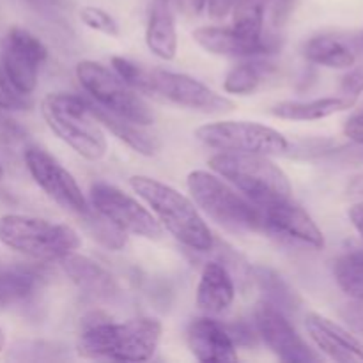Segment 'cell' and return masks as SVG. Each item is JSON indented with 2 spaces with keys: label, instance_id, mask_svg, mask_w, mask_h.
Returning a JSON list of instances; mask_svg holds the SVG:
<instances>
[{
  "label": "cell",
  "instance_id": "34",
  "mask_svg": "<svg viewBox=\"0 0 363 363\" xmlns=\"http://www.w3.org/2000/svg\"><path fill=\"white\" fill-rule=\"evenodd\" d=\"M344 135L354 144H363V106L346 121Z\"/></svg>",
  "mask_w": 363,
  "mask_h": 363
},
{
  "label": "cell",
  "instance_id": "18",
  "mask_svg": "<svg viewBox=\"0 0 363 363\" xmlns=\"http://www.w3.org/2000/svg\"><path fill=\"white\" fill-rule=\"evenodd\" d=\"M59 262L71 282L87 296L96 298V300H112L119 293V286L112 273L103 268L99 262L92 261L91 257L73 252L60 259Z\"/></svg>",
  "mask_w": 363,
  "mask_h": 363
},
{
  "label": "cell",
  "instance_id": "8",
  "mask_svg": "<svg viewBox=\"0 0 363 363\" xmlns=\"http://www.w3.org/2000/svg\"><path fill=\"white\" fill-rule=\"evenodd\" d=\"M195 137L211 149L225 152H255V155H286L289 140L279 130L252 121H220L202 124Z\"/></svg>",
  "mask_w": 363,
  "mask_h": 363
},
{
  "label": "cell",
  "instance_id": "13",
  "mask_svg": "<svg viewBox=\"0 0 363 363\" xmlns=\"http://www.w3.org/2000/svg\"><path fill=\"white\" fill-rule=\"evenodd\" d=\"M23 160L32 179L53 202L77 215L89 211L87 199L73 174L67 172L52 155L39 147H28L25 149Z\"/></svg>",
  "mask_w": 363,
  "mask_h": 363
},
{
  "label": "cell",
  "instance_id": "2",
  "mask_svg": "<svg viewBox=\"0 0 363 363\" xmlns=\"http://www.w3.org/2000/svg\"><path fill=\"white\" fill-rule=\"evenodd\" d=\"M130 186L151 208L160 225L174 240L194 252L213 250L215 240L211 229L186 195L149 176L130 177Z\"/></svg>",
  "mask_w": 363,
  "mask_h": 363
},
{
  "label": "cell",
  "instance_id": "23",
  "mask_svg": "<svg viewBox=\"0 0 363 363\" xmlns=\"http://www.w3.org/2000/svg\"><path fill=\"white\" fill-rule=\"evenodd\" d=\"M303 55L308 62L332 69H350L354 66L353 50L335 35H315L305 43Z\"/></svg>",
  "mask_w": 363,
  "mask_h": 363
},
{
  "label": "cell",
  "instance_id": "7",
  "mask_svg": "<svg viewBox=\"0 0 363 363\" xmlns=\"http://www.w3.org/2000/svg\"><path fill=\"white\" fill-rule=\"evenodd\" d=\"M77 78L91 101L113 116L140 126H151L155 123V112L149 103L116 71H110L96 60H82L77 66Z\"/></svg>",
  "mask_w": 363,
  "mask_h": 363
},
{
  "label": "cell",
  "instance_id": "37",
  "mask_svg": "<svg viewBox=\"0 0 363 363\" xmlns=\"http://www.w3.org/2000/svg\"><path fill=\"white\" fill-rule=\"evenodd\" d=\"M294 0H273V21L275 25H282V21L289 16Z\"/></svg>",
  "mask_w": 363,
  "mask_h": 363
},
{
  "label": "cell",
  "instance_id": "29",
  "mask_svg": "<svg viewBox=\"0 0 363 363\" xmlns=\"http://www.w3.org/2000/svg\"><path fill=\"white\" fill-rule=\"evenodd\" d=\"M112 69L135 91L151 92V74L149 71L142 69L138 64L131 62L124 57H112Z\"/></svg>",
  "mask_w": 363,
  "mask_h": 363
},
{
  "label": "cell",
  "instance_id": "19",
  "mask_svg": "<svg viewBox=\"0 0 363 363\" xmlns=\"http://www.w3.org/2000/svg\"><path fill=\"white\" fill-rule=\"evenodd\" d=\"M236 287L229 269L220 262H206L197 286V307L208 315L225 312L233 305Z\"/></svg>",
  "mask_w": 363,
  "mask_h": 363
},
{
  "label": "cell",
  "instance_id": "3",
  "mask_svg": "<svg viewBox=\"0 0 363 363\" xmlns=\"http://www.w3.org/2000/svg\"><path fill=\"white\" fill-rule=\"evenodd\" d=\"M208 165L261 209L293 199L287 174L266 155L222 151L211 156Z\"/></svg>",
  "mask_w": 363,
  "mask_h": 363
},
{
  "label": "cell",
  "instance_id": "32",
  "mask_svg": "<svg viewBox=\"0 0 363 363\" xmlns=\"http://www.w3.org/2000/svg\"><path fill=\"white\" fill-rule=\"evenodd\" d=\"M340 91H342L344 98H350L357 101L358 96L363 92V66H357L344 74L342 82H340Z\"/></svg>",
  "mask_w": 363,
  "mask_h": 363
},
{
  "label": "cell",
  "instance_id": "39",
  "mask_svg": "<svg viewBox=\"0 0 363 363\" xmlns=\"http://www.w3.org/2000/svg\"><path fill=\"white\" fill-rule=\"evenodd\" d=\"M347 195L363 199V174H358V176L351 177V181L347 183Z\"/></svg>",
  "mask_w": 363,
  "mask_h": 363
},
{
  "label": "cell",
  "instance_id": "25",
  "mask_svg": "<svg viewBox=\"0 0 363 363\" xmlns=\"http://www.w3.org/2000/svg\"><path fill=\"white\" fill-rule=\"evenodd\" d=\"M254 279L257 282L259 289L262 293V301L273 305L284 314H289L298 307L300 300H298L296 293L289 287V284L272 268L266 266H257L254 268Z\"/></svg>",
  "mask_w": 363,
  "mask_h": 363
},
{
  "label": "cell",
  "instance_id": "22",
  "mask_svg": "<svg viewBox=\"0 0 363 363\" xmlns=\"http://www.w3.org/2000/svg\"><path fill=\"white\" fill-rule=\"evenodd\" d=\"M357 101L344 96L318 98L311 101H280L272 108V116L286 121H319L351 108Z\"/></svg>",
  "mask_w": 363,
  "mask_h": 363
},
{
  "label": "cell",
  "instance_id": "20",
  "mask_svg": "<svg viewBox=\"0 0 363 363\" xmlns=\"http://www.w3.org/2000/svg\"><path fill=\"white\" fill-rule=\"evenodd\" d=\"M172 0H152L145 27V45L152 55L172 60L177 53V30Z\"/></svg>",
  "mask_w": 363,
  "mask_h": 363
},
{
  "label": "cell",
  "instance_id": "28",
  "mask_svg": "<svg viewBox=\"0 0 363 363\" xmlns=\"http://www.w3.org/2000/svg\"><path fill=\"white\" fill-rule=\"evenodd\" d=\"M262 82V69L254 62H241L227 73L223 89L227 94L248 96L254 94Z\"/></svg>",
  "mask_w": 363,
  "mask_h": 363
},
{
  "label": "cell",
  "instance_id": "24",
  "mask_svg": "<svg viewBox=\"0 0 363 363\" xmlns=\"http://www.w3.org/2000/svg\"><path fill=\"white\" fill-rule=\"evenodd\" d=\"M41 275L28 268L0 269V307L27 301L38 291Z\"/></svg>",
  "mask_w": 363,
  "mask_h": 363
},
{
  "label": "cell",
  "instance_id": "4",
  "mask_svg": "<svg viewBox=\"0 0 363 363\" xmlns=\"http://www.w3.org/2000/svg\"><path fill=\"white\" fill-rule=\"evenodd\" d=\"M46 126L69 145L78 156L99 162L108 152L103 126L89 110L87 98L66 92H53L41 101Z\"/></svg>",
  "mask_w": 363,
  "mask_h": 363
},
{
  "label": "cell",
  "instance_id": "5",
  "mask_svg": "<svg viewBox=\"0 0 363 363\" xmlns=\"http://www.w3.org/2000/svg\"><path fill=\"white\" fill-rule=\"evenodd\" d=\"M186 186L195 206L218 225L234 233L264 230L262 209L218 174L201 169L191 170L186 177Z\"/></svg>",
  "mask_w": 363,
  "mask_h": 363
},
{
  "label": "cell",
  "instance_id": "21",
  "mask_svg": "<svg viewBox=\"0 0 363 363\" xmlns=\"http://www.w3.org/2000/svg\"><path fill=\"white\" fill-rule=\"evenodd\" d=\"M89 110L92 112V116L98 119V123L103 128L110 131L113 137L119 138L123 144H126L131 151L138 152L142 156H152L160 147V142L155 135H151L149 131H145V126H140L137 123H131V121L123 119L119 116H113L108 110L101 108L96 103H92L91 99H87Z\"/></svg>",
  "mask_w": 363,
  "mask_h": 363
},
{
  "label": "cell",
  "instance_id": "6",
  "mask_svg": "<svg viewBox=\"0 0 363 363\" xmlns=\"http://www.w3.org/2000/svg\"><path fill=\"white\" fill-rule=\"evenodd\" d=\"M0 243L35 261H60L82 247V238L66 223L30 215L0 216Z\"/></svg>",
  "mask_w": 363,
  "mask_h": 363
},
{
  "label": "cell",
  "instance_id": "27",
  "mask_svg": "<svg viewBox=\"0 0 363 363\" xmlns=\"http://www.w3.org/2000/svg\"><path fill=\"white\" fill-rule=\"evenodd\" d=\"M80 216H84V225L89 230V234L108 250L119 252L128 245V234L117 229L112 222H108L105 216L96 213L94 209L89 208V211H85Z\"/></svg>",
  "mask_w": 363,
  "mask_h": 363
},
{
  "label": "cell",
  "instance_id": "11",
  "mask_svg": "<svg viewBox=\"0 0 363 363\" xmlns=\"http://www.w3.org/2000/svg\"><path fill=\"white\" fill-rule=\"evenodd\" d=\"M48 57V48L32 32L21 27L7 30L2 39V62L11 84L25 96L38 87L39 67Z\"/></svg>",
  "mask_w": 363,
  "mask_h": 363
},
{
  "label": "cell",
  "instance_id": "16",
  "mask_svg": "<svg viewBox=\"0 0 363 363\" xmlns=\"http://www.w3.org/2000/svg\"><path fill=\"white\" fill-rule=\"evenodd\" d=\"M305 328L318 350L330 360L340 363H363V342L332 319L311 312L305 318Z\"/></svg>",
  "mask_w": 363,
  "mask_h": 363
},
{
  "label": "cell",
  "instance_id": "38",
  "mask_svg": "<svg viewBox=\"0 0 363 363\" xmlns=\"http://www.w3.org/2000/svg\"><path fill=\"white\" fill-rule=\"evenodd\" d=\"M347 215H350L351 223H353V227L358 230V234H360L363 240V201L351 206Z\"/></svg>",
  "mask_w": 363,
  "mask_h": 363
},
{
  "label": "cell",
  "instance_id": "26",
  "mask_svg": "<svg viewBox=\"0 0 363 363\" xmlns=\"http://www.w3.org/2000/svg\"><path fill=\"white\" fill-rule=\"evenodd\" d=\"M333 275L347 296L363 300V250H351L340 255L333 266Z\"/></svg>",
  "mask_w": 363,
  "mask_h": 363
},
{
  "label": "cell",
  "instance_id": "10",
  "mask_svg": "<svg viewBox=\"0 0 363 363\" xmlns=\"http://www.w3.org/2000/svg\"><path fill=\"white\" fill-rule=\"evenodd\" d=\"M149 74H151V92H156L177 106L211 113V116L229 113L236 108V103L233 99L218 94L190 74L165 69L149 71Z\"/></svg>",
  "mask_w": 363,
  "mask_h": 363
},
{
  "label": "cell",
  "instance_id": "17",
  "mask_svg": "<svg viewBox=\"0 0 363 363\" xmlns=\"http://www.w3.org/2000/svg\"><path fill=\"white\" fill-rule=\"evenodd\" d=\"M186 342L191 354L204 363L238 362V347L222 323L211 318H195L188 325Z\"/></svg>",
  "mask_w": 363,
  "mask_h": 363
},
{
  "label": "cell",
  "instance_id": "31",
  "mask_svg": "<svg viewBox=\"0 0 363 363\" xmlns=\"http://www.w3.org/2000/svg\"><path fill=\"white\" fill-rule=\"evenodd\" d=\"M32 105L28 96L21 94L7 77L2 62H0V108L2 110H25Z\"/></svg>",
  "mask_w": 363,
  "mask_h": 363
},
{
  "label": "cell",
  "instance_id": "1",
  "mask_svg": "<svg viewBox=\"0 0 363 363\" xmlns=\"http://www.w3.org/2000/svg\"><path fill=\"white\" fill-rule=\"evenodd\" d=\"M162 335L160 319L147 315L124 323H91L78 337L77 353L91 360L147 362L158 350Z\"/></svg>",
  "mask_w": 363,
  "mask_h": 363
},
{
  "label": "cell",
  "instance_id": "30",
  "mask_svg": "<svg viewBox=\"0 0 363 363\" xmlns=\"http://www.w3.org/2000/svg\"><path fill=\"white\" fill-rule=\"evenodd\" d=\"M80 20L87 25L89 28L101 34L110 35V38H117L119 35V25H117L116 18L110 13H106L101 7L85 6L80 9Z\"/></svg>",
  "mask_w": 363,
  "mask_h": 363
},
{
  "label": "cell",
  "instance_id": "15",
  "mask_svg": "<svg viewBox=\"0 0 363 363\" xmlns=\"http://www.w3.org/2000/svg\"><path fill=\"white\" fill-rule=\"evenodd\" d=\"M194 41L208 53L223 57H238V59H254V57L268 55L279 50L275 39H248L234 30L233 27H199L191 32Z\"/></svg>",
  "mask_w": 363,
  "mask_h": 363
},
{
  "label": "cell",
  "instance_id": "9",
  "mask_svg": "<svg viewBox=\"0 0 363 363\" xmlns=\"http://www.w3.org/2000/svg\"><path fill=\"white\" fill-rule=\"evenodd\" d=\"M91 206L96 213L105 216L117 229L131 236L145 240H160L163 227L156 216L137 199L110 183H94L91 186Z\"/></svg>",
  "mask_w": 363,
  "mask_h": 363
},
{
  "label": "cell",
  "instance_id": "14",
  "mask_svg": "<svg viewBox=\"0 0 363 363\" xmlns=\"http://www.w3.org/2000/svg\"><path fill=\"white\" fill-rule=\"evenodd\" d=\"M262 218H264V230L268 233L298 241L315 250L325 247L323 230L301 206L293 202V199L262 208Z\"/></svg>",
  "mask_w": 363,
  "mask_h": 363
},
{
  "label": "cell",
  "instance_id": "12",
  "mask_svg": "<svg viewBox=\"0 0 363 363\" xmlns=\"http://www.w3.org/2000/svg\"><path fill=\"white\" fill-rule=\"evenodd\" d=\"M254 326L257 335L279 360L286 363H314L321 357L301 339L287 314L273 305L261 301L255 308Z\"/></svg>",
  "mask_w": 363,
  "mask_h": 363
},
{
  "label": "cell",
  "instance_id": "35",
  "mask_svg": "<svg viewBox=\"0 0 363 363\" xmlns=\"http://www.w3.org/2000/svg\"><path fill=\"white\" fill-rule=\"evenodd\" d=\"M234 4H236V0H208L206 7H208L209 16L215 18V20H222L227 14L233 13Z\"/></svg>",
  "mask_w": 363,
  "mask_h": 363
},
{
  "label": "cell",
  "instance_id": "42",
  "mask_svg": "<svg viewBox=\"0 0 363 363\" xmlns=\"http://www.w3.org/2000/svg\"><path fill=\"white\" fill-rule=\"evenodd\" d=\"M4 177V169H2V165H0V179H2Z\"/></svg>",
  "mask_w": 363,
  "mask_h": 363
},
{
  "label": "cell",
  "instance_id": "36",
  "mask_svg": "<svg viewBox=\"0 0 363 363\" xmlns=\"http://www.w3.org/2000/svg\"><path fill=\"white\" fill-rule=\"evenodd\" d=\"M174 6L177 7V11L184 14V16H199L202 11L206 9V4L208 0H172Z\"/></svg>",
  "mask_w": 363,
  "mask_h": 363
},
{
  "label": "cell",
  "instance_id": "41",
  "mask_svg": "<svg viewBox=\"0 0 363 363\" xmlns=\"http://www.w3.org/2000/svg\"><path fill=\"white\" fill-rule=\"evenodd\" d=\"M4 347H6V332H4V328L0 326V353H2Z\"/></svg>",
  "mask_w": 363,
  "mask_h": 363
},
{
  "label": "cell",
  "instance_id": "33",
  "mask_svg": "<svg viewBox=\"0 0 363 363\" xmlns=\"http://www.w3.org/2000/svg\"><path fill=\"white\" fill-rule=\"evenodd\" d=\"M225 330L229 332L230 339H233V342L236 344V347L238 346L250 347L254 346L259 339L255 326H250L248 323H238V325L225 326Z\"/></svg>",
  "mask_w": 363,
  "mask_h": 363
},
{
  "label": "cell",
  "instance_id": "40",
  "mask_svg": "<svg viewBox=\"0 0 363 363\" xmlns=\"http://www.w3.org/2000/svg\"><path fill=\"white\" fill-rule=\"evenodd\" d=\"M18 131V128L16 126H13V124L9 123V121L7 119H4L2 116H0V135H6V137H13L14 133H16Z\"/></svg>",
  "mask_w": 363,
  "mask_h": 363
}]
</instances>
